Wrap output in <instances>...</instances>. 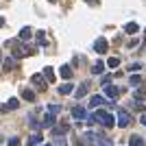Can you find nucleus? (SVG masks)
I'll return each instance as SVG.
<instances>
[{
  "instance_id": "obj_15",
  "label": "nucleus",
  "mask_w": 146,
  "mask_h": 146,
  "mask_svg": "<svg viewBox=\"0 0 146 146\" xmlns=\"http://www.w3.org/2000/svg\"><path fill=\"white\" fill-rule=\"evenodd\" d=\"M103 70H105V63H100V61H98L96 66L92 68V74H103Z\"/></svg>"
},
{
  "instance_id": "obj_4",
  "label": "nucleus",
  "mask_w": 146,
  "mask_h": 146,
  "mask_svg": "<svg viewBox=\"0 0 146 146\" xmlns=\"http://www.w3.org/2000/svg\"><path fill=\"white\" fill-rule=\"evenodd\" d=\"M103 105H105L103 96H92L90 98V107H92V109H98V107H103Z\"/></svg>"
},
{
  "instance_id": "obj_30",
  "label": "nucleus",
  "mask_w": 146,
  "mask_h": 146,
  "mask_svg": "<svg viewBox=\"0 0 146 146\" xmlns=\"http://www.w3.org/2000/svg\"><path fill=\"white\" fill-rule=\"evenodd\" d=\"M0 26H5V18H0Z\"/></svg>"
},
{
  "instance_id": "obj_6",
  "label": "nucleus",
  "mask_w": 146,
  "mask_h": 146,
  "mask_svg": "<svg viewBox=\"0 0 146 146\" xmlns=\"http://www.w3.org/2000/svg\"><path fill=\"white\" fill-rule=\"evenodd\" d=\"M13 68H15V59H13V57H7L5 63H2V70L9 72V70H13Z\"/></svg>"
},
{
  "instance_id": "obj_31",
  "label": "nucleus",
  "mask_w": 146,
  "mask_h": 146,
  "mask_svg": "<svg viewBox=\"0 0 146 146\" xmlns=\"http://www.w3.org/2000/svg\"><path fill=\"white\" fill-rule=\"evenodd\" d=\"M48 2H55V0H48Z\"/></svg>"
},
{
  "instance_id": "obj_21",
  "label": "nucleus",
  "mask_w": 146,
  "mask_h": 146,
  "mask_svg": "<svg viewBox=\"0 0 146 146\" xmlns=\"http://www.w3.org/2000/svg\"><path fill=\"white\" fill-rule=\"evenodd\" d=\"M131 146H144V140L137 137V135H133V137H131Z\"/></svg>"
},
{
  "instance_id": "obj_29",
  "label": "nucleus",
  "mask_w": 146,
  "mask_h": 146,
  "mask_svg": "<svg viewBox=\"0 0 146 146\" xmlns=\"http://www.w3.org/2000/svg\"><path fill=\"white\" fill-rule=\"evenodd\" d=\"M142 124H144V127H146V113H144V116H142Z\"/></svg>"
},
{
  "instance_id": "obj_7",
  "label": "nucleus",
  "mask_w": 146,
  "mask_h": 146,
  "mask_svg": "<svg viewBox=\"0 0 146 146\" xmlns=\"http://www.w3.org/2000/svg\"><path fill=\"white\" fill-rule=\"evenodd\" d=\"M72 116L76 118V120H83V118H85V109H83V107H74V109H72Z\"/></svg>"
},
{
  "instance_id": "obj_17",
  "label": "nucleus",
  "mask_w": 146,
  "mask_h": 146,
  "mask_svg": "<svg viewBox=\"0 0 146 146\" xmlns=\"http://www.w3.org/2000/svg\"><path fill=\"white\" fill-rule=\"evenodd\" d=\"M124 31H127L129 35H133L135 31H137V24H135V22H129V24H127V26H124Z\"/></svg>"
},
{
  "instance_id": "obj_5",
  "label": "nucleus",
  "mask_w": 146,
  "mask_h": 146,
  "mask_svg": "<svg viewBox=\"0 0 146 146\" xmlns=\"http://www.w3.org/2000/svg\"><path fill=\"white\" fill-rule=\"evenodd\" d=\"M18 107H20V100H18V98H9V103L2 105L0 109H2V111H9V109H18Z\"/></svg>"
},
{
  "instance_id": "obj_26",
  "label": "nucleus",
  "mask_w": 146,
  "mask_h": 146,
  "mask_svg": "<svg viewBox=\"0 0 146 146\" xmlns=\"http://www.w3.org/2000/svg\"><path fill=\"white\" fill-rule=\"evenodd\" d=\"M9 146H20V137H11V140H9Z\"/></svg>"
},
{
  "instance_id": "obj_12",
  "label": "nucleus",
  "mask_w": 146,
  "mask_h": 146,
  "mask_svg": "<svg viewBox=\"0 0 146 146\" xmlns=\"http://www.w3.org/2000/svg\"><path fill=\"white\" fill-rule=\"evenodd\" d=\"M118 94H120V92H118V87L107 85V96H109V98H118Z\"/></svg>"
},
{
  "instance_id": "obj_9",
  "label": "nucleus",
  "mask_w": 146,
  "mask_h": 146,
  "mask_svg": "<svg viewBox=\"0 0 146 146\" xmlns=\"http://www.w3.org/2000/svg\"><path fill=\"white\" fill-rule=\"evenodd\" d=\"M31 37H33V31L29 26H24V29L20 31V39H31Z\"/></svg>"
},
{
  "instance_id": "obj_16",
  "label": "nucleus",
  "mask_w": 146,
  "mask_h": 146,
  "mask_svg": "<svg viewBox=\"0 0 146 146\" xmlns=\"http://www.w3.org/2000/svg\"><path fill=\"white\" fill-rule=\"evenodd\" d=\"M42 140H44L42 135H31V140H29V146H37V144H39Z\"/></svg>"
},
{
  "instance_id": "obj_11",
  "label": "nucleus",
  "mask_w": 146,
  "mask_h": 146,
  "mask_svg": "<svg viewBox=\"0 0 146 146\" xmlns=\"http://www.w3.org/2000/svg\"><path fill=\"white\" fill-rule=\"evenodd\" d=\"M22 98H24V100H35V92H31V90H22Z\"/></svg>"
},
{
  "instance_id": "obj_28",
  "label": "nucleus",
  "mask_w": 146,
  "mask_h": 146,
  "mask_svg": "<svg viewBox=\"0 0 146 146\" xmlns=\"http://www.w3.org/2000/svg\"><path fill=\"white\" fill-rule=\"evenodd\" d=\"M85 2H90V5H98V0H85Z\"/></svg>"
},
{
  "instance_id": "obj_22",
  "label": "nucleus",
  "mask_w": 146,
  "mask_h": 146,
  "mask_svg": "<svg viewBox=\"0 0 146 146\" xmlns=\"http://www.w3.org/2000/svg\"><path fill=\"white\" fill-rule=\"evenodd\" d=\"M107 66H109V68H118V66H120V59H118V57H111V59L107 61Z\"/></svg>"
},
{
  "instance_id": "obj_20",
  "label": "nucleus",
  "mask_w": 146,
  "mask_h": 146,
  "mask_svg": "<svg viewBox=\"0 0 146 146\" xmlns=\"http://www.w3.org/2000/svg\"><path fill=\"white\" fill-rule=\"evenodd\" d=\"M72 90H74V87L70 85V83H66V85H61V87H59V94H70Z\"/></svg>"
},
{
  "instance_id": "obj_14",
  "label": "nucleus",
  "mask_w": 146,
  "mask_h": 146,
  "mask_svg": "<svg viewBox=\"0 0 146 146\" xmlns=\"http://www.w3.org/2000/svg\"><path fill=\"white\" fill-rule=\"evenodd\" d=\"M52 124H55V116H52V113H48V116L44 118L42 127H52Z\"/></svg>"
},
{
  "instance_id": "obj_10",
  "label": "nucleus",
  "mask_w": 146,
  "mask_h": 146,
  "mask_svg": "<svg viewBox=\"0 0 146 146\" xmlns=\"http://www.w3.org/2000/svg\"><path fill=\"white\" fill-rule=\"evenodd\" d=\"M31 81H33V83H37L42 90H46V85H42V83H44V76H42V74H33V76H31Z\"/></svg>"
},
{
  "instance_id": "obj_19",
  "label": "nucleus",
  "mask_w": 146,
  "mask_h": 146,
  "mask_svg": "<svg viewBox=\"0 0 146 146\" xmlns=\"http://www.w3.org/2000/svg\"><path fill=\"white\" fill-rule=\"evenodd\" d=\"M61 111V105H48V113H52V116H57Z\"/></svg>"
},
{
  "instance_id": "obj_27",
  "label": "nucleus",
  "mask_w": 146,
  "mask_h": 146,
  "mask_svg": "<svg viewBox=\"0 0 146 146\" xmlns=\"http://www.w3.org/2000/svg\"><path fill=\"white\" fill-rule=\"evenodd\" d=\"M109 81H111V74H105L103 76V85H109Z\"/></svg>"
},
{
  "instance_id": "obj_25",
  "label": "nucleus",
  "mask_w": 146,
  "mask_h": 146,
  "mask_svg": "<svg viewBox=\"0 0 146 146\" xmlns=\"http://www.w3.org/2000/svg\"><path fill=\"white\" fill-rule=\"evenodd\" d=\"M140 63H131V66H129V72H137V70H140Z\"/></svg>"
},
{
  "instance_id": "obj_3",
  "label": "nucleus",
  "mask_w": 146,
  "mask_h": 146,
  "mask_svg": "<svg viewBox=\"0 0 146 146\" xmlns=\"http://www.w3.org/2000/svg\"><path fill=\"white\" fill-rule=\"evenodd\" d=\"M129 122H131V118H129V113L124 109H118V124L120 127H127Z\"/></svg>"
},
{
  "instance_id": "obj_8",
  "label": "nucleus",
  "mask_w": 146,
  "mask_h": 146,
  "mask_svg": "<svg viewBox=\"0 0 146 146\" xmlns=\"http://www.w3.org/2000/svg\"><path fill=\"white\" fill-rule=\"evenodd\" d=\"M44 76L48 83H55V72H52V68H44Z\"/></svg>"
},
{
  "instance_id": "obj_32",
  "label": "nucleus",
  "mask_w": 146,
  "mask_h": 146,
  "mask_svg": "<svg viewBox=\"0 0 146 146\" xmlns=\"http://www.w3.org/2000/svg\"><path fill=\"white\" fill-rule=\"evenodd\" d=\"M44 146H50V144H44Z\"/></svg>"
},
{
  "instance_id": "obj_18",
  "label": "nucleus",
  "mask_w": 146,
  "mask_h": 146,
  "mask_svg": "<svg viewBox=\"0 0 146 146\" xmlns=\"http://www.w3.org/2000/svg\"><path fill=\"white\" fill-rule=\"evenodd\" d=\"M74 94H76V98H83V96H85V94H87V85H85V83H83V85H81L79 90L74 92Z\"/></svg>"
},
{
  "instance_id": "obj_1",
  "label": "nucleus",
  "mask_w": 146,
  "mask_h": 146,
  "mask_svg": "<svg viewBox=\"0 0 146 146\" xmlns=\"http://www.w3.org/2000/svg\"><path fill=\"white\" fill-rule=\"evenodd\" d=\"M96 120H100L105 124V127H113V116L111 113H107V111H103V109H96Z\"/></svg>"
},
{
  "instance_id": "obj_23",
  "label": "nucleus",
  "mask_w": 146,
  "mask_h": 146,
  "mask_svg": "<svg viewBox=\"0 0 146 146\" xmlns=\"http://www.w3.org/2000/svg\"><path fill=\"white\" fill-rule=\"evenodd\" d=\"M140 83H142V76L133 74V76H131V85H140Z\"/></svg>"
},
{
  "instance_id": "obj_13",
  "label": "nucleus",
  "mask_w": 146,
  "mask_h": 146,
  "mask_svg": "<svg viewBox=\"0 0 146 146\" xmlns=\"http://www.w3.org/2000/svg\"><path fill=\"white\" fill-rule=\"evenodd\" d=\"M61 76H63V79H72V70H70V66H61Z\"/></svg>"
},
{
  "instance_id": "obj_24",
  "label": "nucleus",
  "mask_w": 146,
  "mask_h": 146,
  "mask_svg": "<svg viewBox=\"0 0 146 146\" xmlns=\"http://www.w3.org/2000/svg\"><path fill=\"white\" fill-rule=\"evenodd\" d=\"M37 42H39V44H46V35H44V31L37 33Z\"/></svg>"
},
{
  "instance_id": "obj_2",
  "label": "nucleus",
  "mask_w": 146,
  "mask_h": 146,
  "mask_svg": "<svg viewBox=\"0 0 146 146\" xmlns=\"http://www.w3.org/2000/svg\"><path fill=\"white\" fill-rule=\"evenodd\" d=\"M94 48H96V52L105 55V52H107V39H105V37H98L96 44H94Z\"/></svg>"
}]
</instances>
